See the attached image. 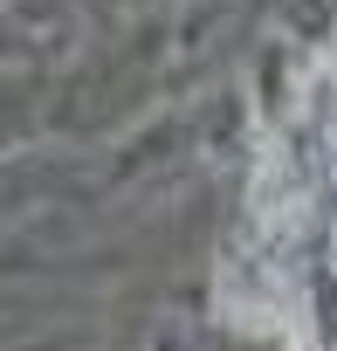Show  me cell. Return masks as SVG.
<instances>
[{
    "label": "cell",
    "instance_id": "6da1fadb",
    "mask_svg": "<svg viewBox=\"0 0 337 351\" xmlns=\"http://www.w3.org/2000/svg\"><path fill=\"white\" fill-rule=\"evenodd\" d=\"M221 317L248 337H269L282 351H310V317H303V289L289 282V269H275L269 255H241L221 276Z\"/></svg>",
    "mask_w": 337,
    "mask_h": 351
}]
</instances>
